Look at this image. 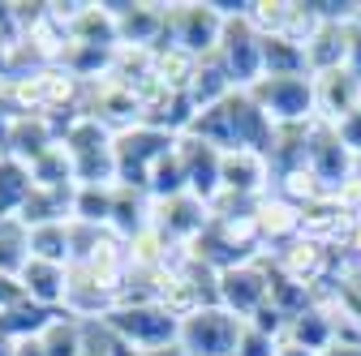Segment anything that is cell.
Segmentation results:
<instances>
[{"label":"cell","mask_w":361,"mask_h":356,"mask_svg":"<svg viewBox=\"0 0 361 356\" xmlns=\"http://www.w3.org/2000/svg\"><path fill=\"white\" fill-rule=\"evenodd\" d=\"M250 99L267 112L276 129H301L319 120V103H314V77H262Z\"/></svg>","instance_id":"1"},{"label":"cell","mask_w":361,"mask_h":356,"mask_svg":"<svg viewBox=\"0 0 361 356\" xmlns=\"http://www.w3.org/2000/svg\"><path fill=\"white\" fill-rule=\"evenodd\" d=\"M108 331H116L125 343H133L142 356L164 352L180 339V322L168 314L164 305H112V314L104 318Z\"/></svg>","instance_id":"2"},{"label":"cell","mask_w":361,"mask_h":356,"mask_svg":"<svg viewBox=\"0 0 361 356\" xmlns=\"http://www.w3.org/2000/svg\"><path fill=\"white\" fill-rule=\"evenodd\" d=\"M271 284H276V266H267V253H262V258L241 262L215 279V305H224L228 314L250 322L258 309L271 305Z\"/></svg>","instance_id":"3"},{"label":"cell","mask_w":361,"mask_h":356,"mask_svg":"<svg viewBox=\"0 0 361 356\" xmlns=\"http://www.w3.org/2000/svg\"><path fill=\"white\" fill-rule=\"evenodd\" d=\"M108 13L116 18V30H121V48H164L172 43V5H155V0H104Z\"/></svg>","instance_id":"4"},{"label":"cell","mask_w":361,"mask_h":356,"mask_svg":"<svg viewBox=\"0 0 361 356\" xmlns=\"http://www.w3.org/2000/svg\"><path fill=\"white\" fill-rule=\"evenodd\" d=\"M241 318L228 314L224 305H207L194 318L180 322V348L190 356H237V339H241Z\"/></svg>","instance_id":"5"},{"label":"cell","mask_w":361,"mask_h":356,"mask_svg":"<svg viewBox=\"0 0 361 356\" xmlns=\"http://www.w3.org/2000/svg\"><path fill=\"white\" fill-rule=\"evenodd\" d=\"M219 65L228 73V82L237 91H254L262 82V34L250 26V18H233L224 22V39H219Z\"/></svg>","instance_id":"6"},{"label":"cell","mask_w":361,"mask_h":356,"mask_svg":"<svg viewBox=\"0 0 361 356\" xmlns=\"http://www.w3.org/2000/svg\"><path fill=\"white\" fill-rule=\"evenodd\" d=\"M172 43L180 52H190L194 61H207L219 52L224 39V18L211 9V0H185V5H172Z\"/></svg>","instance_id":"7"},{"label":"cell","mask_w":361,"mask_h":356,"mask_svg":"<svg viewBox=\"0 0 361 356\" xmlns=\"http://www.w3.org/2000/svg\"><path fill=\"white\" fill-rule=\"evenodd\" d=\"M305 167L319 176V185H323L327 193H336L348 176L357 172V155L340 142L336 125L314 120V125H310V138H305Z\"/></svg>","instance_id":"8"},{"label":"cell","mask_w":361,"mask_h":356,"mask_svg":"<svg viewBox=\"0 0 361 356\" xmlns=\"http://www.w3.org/2000/svg\"><path fill=\"white\" fill-rule=\"evenodd\" d=\"M211 224V206L198 202L194 193H176V198H151V228L164 232L168 245H194Z\"/></svg>","instance_id":"9"},{"label":"cell","mask_w":361,"mask_h":356,"mask_svg":"<svg viewBox=\"0 0 361 356\" xmlns=\"http://www.w3.org/2000/svg\"><path fill=\"white\" fill-rule=\"evenodd\" d=\"M271 159L262 151H224L219 155V185L224 193H233L241 202H262L271 193Z\"/></svg>","instance_id":"10"},{"label":"cell","mask_w":361,"mask_h":356,"mask_svg":"<svg viewBox=\"0 0 361 356\" xmlns=\"http://www.w3.org/2000/svg\"><path fill=\"white\" fill-rule=\"evenodd\" d=\"M276 275H284L288 284H301V288H319L323 279H331V253L319 241L297 236L284 249H276Z\"/></svg>","instance_id":"11"},{"label":"cell","mask_w":361,"mask_h":356,"mask_svg":"<svg viewBox=\"0 0 361 356\" xmlns=\"http://www.w3.org/2000/svg\"><path fill=\"white\" fill-rule=\"evenodd\" d=\"M176 146H180V163H185V189L198 202L211 206L224 193V185H219V151L207 146V142H198V138H190V133H180Z\"/></svg>","instance_id":"12"},{"label":"cell","mask_w":361,"mask_h":356,"mask_svg":"<svg viewBox=\"0 0 361 356\" xmlns=\"http://www.w3.org/2000/svg\"><path fill=\"white\" fill-rule=\"evenodd\" d=\"M18 284H22V296H26V300H35V305H43V309H56V314H61V309H65V292H69V266L30 258V262L22 266Z\"/></svg>","instance_id":"13"},{"label":"cell","mask_w":361,"mask_h":356,"mask_svg":"<svg viewBox=\"0 0 361 356\" xmlns=\"http://www.w3.org/2000/svg\"><path fill=\"white\" fill-rule=\"evenodd\" d=\"M254 224H258V236H262V249H284L288 241L301 236V206H293L288 198L280 193H267L258 206H254Z\"/></svg>","instance_id":"14"},{"label":"cell","mask_w":361,"mask_h":356,"mask_svg":"<svg viewBox=\"0 0 361 356\" xmlns=\"http://www.w3.org/2000/svg\"><path fill=\"white\" fill-rule=\"evenodd\" d=\"M353 224H357V219L344 215L331 193L319 198V202H310V206H301V236H305V241H319V245H327V249L340 245V241L348 245Z\"/></svg>","instance_id":"15"},{"label":"cell","mask_w":361,"mask_h":356,"mask_svg":"<svg viewBox=\"0 0 361 356\" xmlns=\"http://www.w3.org/2000/svg\"><path fill=\"white\" fill-rule=\"evenodd\" d=\"M314 103H319V120L340 125L353 108H361V82L348 77L344 69L319 73V77H314Z\"/></svg>","instance_id":"16"},{"label":"cell","mask_w":361,"mask_h":356,"mask_svg":"<svg viewBox=\"0 0 361 356\" xmlns=\"http://www.w3.org/2000/svg\"><path fill=\"white\" fill-rule=\"evenodd\" d=\"M52 318H56V309H43V305H35V300L22 296V300L0 309V339H9V343L39 339L43 331L52 326Z\"/></svg>","instance_id":"17"},{"label":"cell","mask_w":361,"mask_h":356,"mask_svg":"<svg viewBox=\"0 0 361 356\" xmlns=\"http://www.w3.org/2000/svg\"><path fill=\"white\" fill-rule=\"evenodd\" d=\"M69 39H78V43H95V48H121L116 18L108 13L104 0H82L78 18L69 22Z\"/></svg>","instance_id":"18"},{"label":"cell","mask_w":361,"mask_h":356,"mask_svg":"<svg viewBox=\"0 0 361 356\" xmlns=\"http://www.w3.org/2000/svg\"><path fill=\"white\" fill-rule=\"evenodd\" d=\"M237 91V86L228 82V73H224V65H219V56H207V61H198V73H194V82H190V103L198 108V112H207V108H215V103H224Z\"/></svg>","instance_id":"19"},{"label":"cell","mask_w":361,"mask_h":356,"mask_svg":"<svg viewBox=\"0 0 361 356\" xmlns=\"http://www.w3.org/2000/svg\"><path fill=\"white\" fill-rule=\"evenodd\" d=\"M30 181L35 189H78V176H73V159L65 151V142L56 138L48 151H43L35 163H30Z\"/></svg>","instance_id":"20"},{"label":"cell","mask_w":361,"mask_h":356,"mask_svg":"<svg viewBox=\"0 0 361 356\" xmlns=\"http://www.w3.org/2000/svg\"><path fill=\"white\" fill-rule=\"evenodd\" d=\"M35 193V181H30V167L13 155H0V219L9 215H22L26 198Z\"/></svg>","instance_id":"21"},{"label":"cell","mask_w":361,"mask_h":356,"mask_svg":"<svg viewBox=\"0 0 361 356\" xmlns=\"http://www.w3.org/2000/svg\"><path fill=\"white\" fill-rule=\"evenodd\" d=\"M26 262H30V228L22 224L18 215L0 219V275L18 279Z\"/></svg>","instance_id":"22"},{"label":"cell","mask_w":361,"mask_h":356,"mask_svg":"<svg viewBox=\"0 0 361 356\" xmlns=\"http://www.w3.org/2000/svg\"><path fill=\"white\" fill-rule=\"evenodd\" d=\"M262 77H310V61L305 48L288 39H262Z\"/></svg>","instance_id":"23"},{"label":"cell","mask_w":361,"mask_h":356,"mask_svg":"<svg viewBox=\"0 0 361 356\" xmlns=\"http://www.w3.org/2000/svg\"><path fill=\"white\" fill-rule=\"evenodd\" d=\"M39 343H43V356H86V322L56 314L52 326L39 335Z\"/></svg>","instance_id":"24"},{"label":"cell","mask_w":361,"mask_h":356,"mask_svg":"<svg viewBox=\"0 0 361 356\" xmlns=\"http://www.w3.org/2000/svg\"><path fill=\"white\" fill-rule=\"evenodd\" d=\"M112 202H116V185H78L73 189V219L90 228H108L112 224Z\"/></svg>","instance_id":"25"},{"label":"cell","mask_w":361,"mask_h":356,"mask_svg":"<svg viewBox=\"0 0 361 356\" xmlns=\"http://www.w3.org/2000/svg\"><path fill=\"white\" fill-rule=\"evenodd\" d=\"M151 73H155L164 86H172V91H190V82H194V73H198V61H194L190 52H180L176 43H164V48H155Z\"/></svg>","instance_id":"26"},{"label":"cell","mask_w":361,"mask_h":356,"mask_svg":"<svg viewBox=\"0 0 361 356\" xmlns=\"http://www.w3.org/2000/svg\"><path fill=\"white\" fill-rule=\"evenodd\" d=\"M30 258L69 266V262H73V236H69V224H39V228H30Z\"/></svg>","instance_id":"27"},{"label":"cell","mask_w":361,"mask_h":356,"mask_svg":"<svg viewBox=\"0 0 361 356\" xmlns=\"http://www.w3.org/2000/svg\"><path fill=\"white\" fill-rule=\"evenodd\" d=\"M180 142V138H176ZM147 193L159 202V198H176V193H190L185 189V163H180V146H172L164 159H155L151 167V181H147Z\"/></svg>","instance_id":"28"},{"label":"cell","mask_w":361,"mask_h":356,"mask_svg":"<svg viewBox=\"0 0 361 356\" xmlns=\"http://www.w3.org/2000/svg\"><path fill=\"white\" fill-rule=\"evenodd\" d=\"M276 193H280V198H288L293 206H310V202L327 198V189L319 185V176H314L310 167H293V172L276 176Z\"/></svg>","instance_id":"29"},{"label":"cell","mask_w":361,"mask_h":356,"mask_svg":"<svg viewBox=\"0 0 361 356\" xmlns=\"http://www.w3.org/2000/svg\"><path fill=\"white\" fill-rule=\"evenodd\" d=\"M250 26L262 34V39H276L288 22V0H250Z\"/></svg>","instance_id":"30"},{"label":"cell","mask_w":361,"mask_h":356,"mask_svg":"<svg viewBox=\"0 0 361 356\" xmlns=\"http://www.w3.org/2000/svg\"><path fill=\"white\" fill-rule=\"evenodd\" d=\"M86 356H142V352L125 343L116 331H108L104 322H86Z\"/></svg>","instance_id":"31"},{"label":"cell","mask_w":361,"mask_h":356,"mask_svg":"<svg viewBox=\"0 0 361 356\" xmlns=\"http://www.w3.org/2000/svg\"><path fill=\"white\" fill-rule=\"evenodd\" d=\"M276 348H280V339H271V335H262L258 326H241V339H237V356H276Z\"/></svg>","instance_id":"32"},{"label":"cell","mask_w":361,"mask_h":356,"mask_svg":"<svg viewBox=\"0 0 361 356\" xmlns=\"http://www.w3.org/2000/svg\"><path fill=\"white\" fill-rule=\"evenodd\" d=\"M344 73L361 82V18L348 22V52H344Z\"/></svg>","instance_id":"33"},{"label":"cell","mask_w":361,"mask_h":356,"mask_svg":"<svg viewBox=\"0 0 361 356\" xmlns=\"http://www.w3.org/2000/svg\"><path fill=\"white\" fill-rule=\"evenodd\" d=\"M336 133H340V142H344V146L361 159V108H353V112L336 125Z\"/></svg>","instance_id":"34"},{"label":"cell","mask_w":361,"mask_h":356,"mask_svg":"<svg viewBox=\"0 0 361 356\" xmlns=\"http://www.w3.org/2000/svg\"><path fill=\"white\" fill-rule=\"evenodd\" d=\"M276 356H319V352H310V348H301V343H293V339H280Z\"/></svg>","instance_id":"35"},{"label":"cell","mask_w":361,"mask_h":356,"mask_svg":"<svg viewBox=\"0 0 361 356\" xmlns=\"http://www.w3.org/2000/svg\"><path fill=\"white\" fill-rule=\"evenodd\" d=\"M348 253H353V262L361 266V219L353 224V232H348Z\"/></svg>","instance_id":"36"},{"label":"cell","mask_w":361,"mask_h":356,"mask_svg":"<svg viewBox=\"0 0 361 356\" xmlns=\"http://www.w3.org/2000/svg\"><path fill=\"white\" fill-rule=\"evenodd\" d=\"M13 356H43V343L39 339H22V343H13Z\"/></svg>","instance_id":"37"},{"label":"cell","mask_w":361,"mask_h":356,"mask_svg":"<svg viewBox=\"0 0 361 356\" xmlns=\"http://www.w3.org/2000/svg\"><path fill=\"white\" fill-rule=\"evenodd\" d=\"M323 356H361V343H336V348L323 352Z\"/></svg>","instance_id":"38"},{"label":"cell","mask_w":361,"mask_h":356,"mask_svg":"<svg viewBox=\"0 0 361 356\" xmlns=\"http://www.w3.org/2000/svg\"><path fill=\"white\" fill-rule=\"evenodd\" d=\"M151 356H190V352L180 348V343H172V348H164V352H151Z\"/></svg>","instance_id":"39"}]
</instances>
